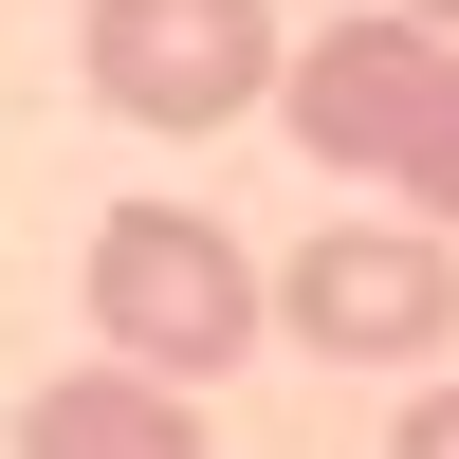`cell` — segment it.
Wrapping results in <instances>:
<instances>
[{"label": "cell", "mask_w": 459, "mask_h": 459, "mask_svg": "<svg viewBox=\"0 0 459 459\" xmlns=\"http://www.w3.org/2000/svg\"><path fill=\"white\" fill-rule=\"evenodd\" d=\"M276 110H294V147H313L331 184H386L404 221L459 239V37L441 19L368 0V19L294 37V56H276Z\"/></svg>", "instance_id": "1"}, {"label": "cell", "mask_w": 459, "mask_h": 459, "mask_svg": "<svg viewBox=\"0 0 459 459\" xmlns=\"http://www.w3.org/2000/svg\"><path fill=\"white\" fill-rule=\"evenodd\" d=\"M74 294H92V331L129 368H166V386H221V368L276 331V257H239L203 203H110Z\"/></svg>", "instance_id": "2"}, {"label": "cell", "mask_w": 459, "mask_h": 459, "mask_svg": "<svg viewBox=\"0 0 459 459\" xmlns=\"http://www.w3.org/2000/svg\"><path fill=\"white\" fill-rule=\"evenodd\" d=\"M276 331L294 350H331V368H441V331H459V257H441V221H331V239H294L276 257Z\"/></svg>", "instance_id": "3"}, {"label": "cell", "mask_w": 459, "mask_h": 459, "mask_svg": "<svg viewBox=\"0 0 459 459\" xmlns=\"http://www.w3.org/2000/svg\"><path fill=\"white\" fill-rule=\"evenodd\" d=\"M276 0H92L74 19V74H92L129 129H239L276 92Z\"/></svg>", "instance_id": "4"}, {"label": "cell", "mask_w": 459, "mask_h": 459, "mask_svg": "<svg viewBox=\"0 0 459 459\" xmlns=\"http://www.w3.org/2000/svg\"><path fill=\"white\" fill-rule=\"evenodd\" d=\"M184 404H203V386L92 350V368H56V386L19 404V459H203V423H184Z\"/></svg>", "instance_id": "5"}, {"label": "cell", "mask_w": 459, "mask_h": 459, "mask_svg": "<svg viewBox=\"0 0 459 459\" xmlns=\"http://www.w3.org/2000/svg\"><path fill=\"white\" fill-rule=\"evenodd\" d=\"M386 459H459V386H423V404H404V423H386Z\"/></svg>", "instance_id": "6"}, {"label": "cell", "mask_w": 459, "mask_h": 459, "mask_svg": "<svg viewBox=\"0 0 459 459\" xmlns=\"http://www.w3.org/2000/svg\"><path fill=\"white\" fill-rule=\"evenodd\" d=\"M404 19H441V37H459V0H404Z\"/></svg>", "instance_id": "7"}]
</instances>
